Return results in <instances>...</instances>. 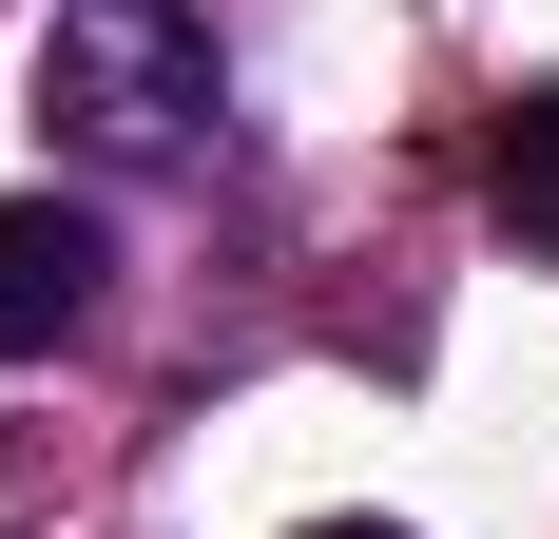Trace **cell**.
Wrapping results in <instances>:
<instances>
[{
    "instance_id": "cell-3",
    "label": "cell",
    "mask_w": 559,
    "mask_h": 539,
    "mask_svg": "<svg viewBox=\"0 0 559 539\" xmlns=\"http://www.w3.org/2000/svg\"><path fill=\"white\" fill-rule=\"evenodd\" d=\"M483 213H502L521 251L559 270V77H521V97L483 116Z\"/></svg>"
},
{
    "instance_id": "cell-2",
    "label": "cell",
    "mask_w": 559,
    "mask_h": 539,
    "mask_svg": "<svg viewBox=\"0 0 559 539\" xmlns=\"http://www.w3.org/2000/svg\"><path fill=\"white\" fill-rule=\"evenodd\" d=\"M97 289H116L97 193H0V367H39L58 327H97Z\"/></svg>"
},
{
    "instance_id": "cell-4",
    "label": "cell",
    "mask_w": 559,
    "mask_h": 539,
    "mask_svg": "<svg viewBox=\"0 0 559 539\" xmlns=\"http://www.w3.org/2000/svg\"><path fill=\"white\" fill-rule=\"evenodd\" d=\"M309 539H405V520H309Z\"/></svg>"
},
{
    "instance_id": "cell-1",
    "label": "cell",
    "mask_w": 559,
    "mask_h": 539,
    "mask_svg": "<svg viewBox=\"0 0 559 539\" xmlns=\"http://www.w3.org/2000/svg\"><path fill=\"white\" fill-rule=\"evenodd\" d=\"M39 116L97 173H174V155H213L231 58H213L193 0H58V20H39Z\"/></svg>"
}]
</instances>
